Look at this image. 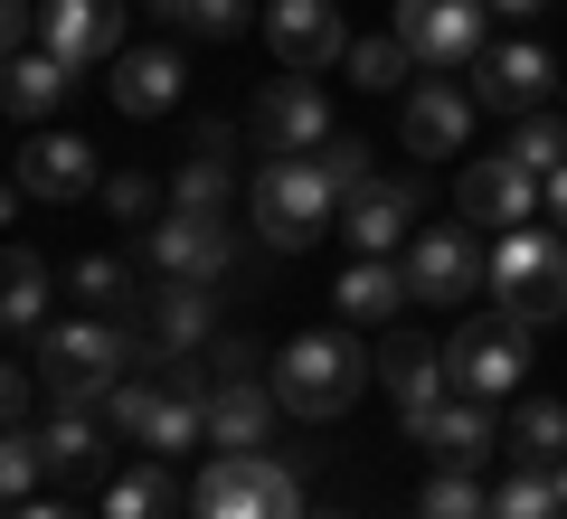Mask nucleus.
Wrapping results in <instances>:
<instances>
[{
  "mask_svg": "<svg viewBox=\"0 0 567 519\" xmlns=\"http://www.w3.org/2000/svg\"><path fill=\"white\" fill-rule=\"evenodd\" d=\"M246 227H256V246H275V256H303V246H322L331 227H341V189L322 180L312 152H265V170L246 180Z\"/></svg>",
  "mask_w": 567,
  "mask_h": 519,
  "instance_id": "obj_1",
  "label": "nucleus"
},
{
  "mask_svg": "<svg viewBox=\"0 0 567 519\" xmlns=\"http://www.w3.org/2000/svg\"><path fill=\"white\" fill-rule=\"evenodd\" d=\"M142 369V340L133 321H104V312H76V321H48L39 331V378H48V406H104L114 378Z\"/></svg>",
  "mask_w": 567,
  "mask_h": 519,
  "instance_id": "obj_2",
  "label": "nucleus"
},
{
  "mask_svg": "<svg viewBox=\"0 0 567 519\" xmlns=\"http://www.w3.org/2000/svg\"><path fill=\"white\" fill-rule=\"evenodd\" d=\"M284 397V416H303V425H331L360 406V387L379 378V360H360V340L350 331H293L284 340V360L265 369Z\"/></svg>",
  "mask_w": 567,
  "mask_h": 519,
  "instance_id": "obj_3",
  "label": "nucleus"
},
{
  "mask_svg": "<svg viewBox=\"0 0 567 519\" xmlns=\"http://www.w3.org/2000/svg\"><path fill=\"white\" fill-rule=\"evenodd\" d=\"M492 302L529 331L567 321V227H511L492 237Z\"/></svg>",
  "mask_w": 567,
  "mask_h": 519,
  "instance_id": "obj_4",
  "label": "nucleus"
},
{
  "mask_svg": "<svg viewBox=\"0 0 567 519\" xmlns=\"http://www.w3.org/2000/svg\"><path fill=\"white\" fill-rule=\"evenodd\" d=\"M189 519H312L303 510V473L275 454H218L189 481Z\"/></svg>",
  "mask_w": 567,
  "mask_h": 519,
  "instance_id": "obj_5",
  "label": "nucleus"
},
{
  "mask_svg": "<svg viewBox=\"0 0 567 519\" xmlns=\"http://www.w3.org/2000/svg\"><path fill=\"white\" fill-rule=\"evenodd\" d=\"M529 321H511V312H483V321H464V331L445 340V369H454V387L464 397H483V406H511V387L529 378Z\"/></svg>",
  "mask_w": 567,
  "mask_h": 519,
  "instance_id": "obj_6",
  "label": "nucleus"
},
{
  "mask_svg": "<svg viewBox=\"0 0 567 519\" xmlns=\"http://www.w3.org/2000/svg\"><path fill=\"white\" fill-rule=\"evenodd\" d=\"M483 20L492 0H398L388 39L416 58V76H454V66H483Z\"/></svg>",
  "mask_w": 567,
  "mask_h": 519,
  "instance_id": "obj_7",
  "label": "nucleus"
},
{
  "mask_svg": "<svg viewBox=\"0 0 567 519\" xmlns=\"http://www.w3.org/2000/svg\"><path fill=\"white\" fill-rule=\"evenodd\" d=\"M406 283H416V302H473L492 283V256H483V227H416L406 237Z\"/></svg>",
  "mask_w": 567,
  "mask_h": 519,
  "instance_id": "obj_8",
  "label": "nucleus"
},
{
  "mask_svg": "<svg viewBox=\"0 0 567 519\" xmlns=\"http://www.w3.org/2000/svg\"><path fill=\"white\" fill-rule=\"evenodd\" d=\"M454 208H464L473 227H492V237H511V227H529L548 208V180L529 170V160H511V152H483V160H464Z\"/></svg>",
  "mask_w": 567,
  "mask_h": 519,
  "instance_id": "obj_9",
  "label": "nucleus"
},
{
  "mask_svg": "<svg viewBox=\"0 0 567 519\" xmlns=\"http://www.w3.org/2000/svg\"><path fill=\"white\" fill-rule=\"evenodd\" d=\"M398 425H406V444H425L435 463H464V473H483V463L502 454V406L464 397V387H454L445 406H398Z\"/></svg>",
  "mask_w": 567,
  "mask_h": 519,
  "instance_id": "obj_10",
  "label": "nucleus"
},
{
  "mask_svg": "<svg viewBox=\"0 0 567 519\" xmlns=\"http://www.w3.org/2000/svg\"><path fill=\"white\" fill-rule=\"evenodd\" d=\"M142 264L152 274H189V283H218L237 264V227L208 218V208H171L162 227H142Z\"/></svg>",
  "mask_w": 567,
  "mask_h": 519,
  "instance_id": "obj_11",
  "label": "nucleus"
},
{
  "mask_svg": "<svg viewBox=\"0 0 567 519\" xmlns=\"http://www.w3.org/2000/svg\"><path fill=\"white\" fill-rule=\"evenodd\" d=\"M208 321H218V302H208V283L189 274H162L152 293H142V369L152 360H189V350H208Z\"/></svg>",
  "mask_w": 567,
  "mask_h": 519,
  "instance_id": "obj_12",
  "label": "nucleus"
},
{
  "mask_svg": "<svg viewBox=\"0 0 567 519\" xmlns=\"http://www.w3.org/2000/svg\"><path fill=\"white\" fill-rule=\"evenodd\" d=\"M256 142H265V152H322V142H331V95H322V76H303V66L265 76V95H256Z\"/></svg>",
  "mask_w": 567,
  "mask_h": 519,
  "instance_id": "obj_13",
  "label": "nucleus"
},
{
  "mask_svg": "<svg viewBox=\"0 0 567 519\" xmlns=\"http://www.w3.org/2000/svg\"><path fill=\"white\" fill-rule=\"evenodd\" d=\"M85 189H104L95 142H85V133H29L20 142V160H10V199H85Z\"/></svg>",
  "mask_w": 567,
  "mask_h": 519,
  "instance_id": "obj_14",
  "label": "nucleus"
},
{
  "mask_svg": "<svg viewBox=\"0 0 567 519\" xmlns=\"http://www.w3.org/2000/svg\"><path fill=\"white\" fill-rule=\"evenodd\" d=\"M39 48L85 66H114L123 58V0H39Z\"/></svg>",
  "mask_w": 567,
  "mask_h": 519,
  "instance_id": "obj_15",
  "label": "nucleus"
},
{
  "mask_svg": "<svg viewBox=\"0 0 567 519\" xmlns=\"http://www.w3.org/2000/svg\"><path fill=\"white\" fill-rule=\"evenodd\" d=\"M265 39H275L284 66H341L350 58V29H341V0H265Z\"/></svg>",
  "mask_w": 567,
  "mask_h": 519,
  "instance_id": "obj_16",
  "label": "nucleus"
},
{
  "mask_svg": "<svg viewBox=\"0 0 567 519\" xmlns=\"http://www.w3.org/2000/svg\"><path fill=\"white\" fill-rule=\"evenodd\" d=\"M416 208H425L416 180H369L360 199H341V237H350V256H398V246L416 237Z\"/></svg>",
  "mask_w": 567,
  "mask_h": 519,
  "instance_id": "obj_17",
  "label": "nucleus"
},
{
  "mask_svg": "<svg viewBox=\"0 0 567 519\" xmlns=\"http://www.w3.org/2000/svg\"><path fill=\"white\" fill-rule=\"evenodd\" d=\"M548 85H558V58H548L539 39L483 48V66H473V104H492V114H529Z\"/></svg>",
  "mask_w": 567,
  "mask_h": 519,
  "instance_id": "obj_18",
  "label": "nucleus"
},
{
  "mask_svg": "<svg viewBox=\"0 0 567 519\" xmlns=\"http://www.w3.org/2000/svg\"><path fill=\"white\" fill-rule=\"evenodd\" d=\"M275 416H284L275 378H218L208 387V444L218 454H265L275 444Z\"/></svg>",
  "mask_w": 567,
  "mask_h": 519,
  "instance_id": "obj_19",
  "label": "nucleus"
},
{
  "mask_svg": "<svg viewBox=\"0 0 567 519\" xmlns=\"http://www.w3.org/2000/svg\"><path fill=\"white\" fill-rule=\"evenodd\" d=\"M398 142L416 160H445V152H464L473 142V95H454L445 76H425L416 95H406V114H398Z\"/></svg>",
  "mask_w": 567,
  "mask_h": 519,
  "instance_id": "obj_20",
  "label": "nucleus"
},
{
  "mask_svg": "<svg viewBox=\"0 0 567 519\" xmlns=\"http://www.w3.org/2000/svg\"><path fill=\"white\" fill-rule=\"evenodd\" d=\"M104 95H114V114H171L181 104V48H123L114 76H104Z\"/></svg>",
  "mask_w": 567,
  "mask_h": 519,
  "instance_id": "obj_21",
  "label": "nucleus"
},
{
  "mask_svg": "<svg viewBox=\"0 0 567 519\" xmlns=\"http://www.w3.org/2000/svg\"><path fill=\"white\" fill-rule=\"evenodd\" d=\"M379 387H388L398 406H445V397H454V369H445V350H435L425 331H398V340L379 350Z\"/></svg>",
  "mask_w": 567,
  "mask_h": 519,
  "instance_id": "obj_22",
  "label": "nucleus"
},
{
  "mask_svg": "<svg viewBox=\"0 0 567 519\" xmlns=\"http://www.w3.org/2000/svg\"><path fill=\"white\" fill-rule=\"evenodd\" d=\"M331 302H341V321L379 331V321H398L406 302H416V283H406V264H388V256H350V274L331 283Z\"/></svg>",
  "mask_w": 567,
  "mask_h": 519,
  "instance_id": "obj_23",
  "label": "nucleus"
},
{
  "mask_svg": "<svg viewBox=\"0 0 567 519\" xmlns=\"http://www.w3.org/2000/svg\"><path fill=\"white\" fill-rule=\"evenodd\" d=\"M237 133L227 123H208L199 142H189V160L171 170V208H208V218H227V189H237Z\"/></svg>",
  "mask_w": 567,
  "mask_h": 519,
  "instance_id": "obj_24",
  "label": "nucleus"
},
{
  "mask_svg": "<svg viewBox=\"0 0 567 519\" xmlns=\"http://www.w3.org/2000/svg\"><path fill=\"white\" fill-rule=\"evenodd\" d=\"M104 406H48L39 416V454H48V481H76V473H95L104 463Z\"/></svg>",
  "mask_w": 567,
  "mask_h": 519,
  "instance_id": "obj_25",
  "label": "nucleus"
},
{
  "mask_svg": "<svg viewBox=\"0 0 567 519\" xmlns=\"http://www.w3.org/2000/svg\"><path fill=\"white\" fill-rule=\"evenodd\" d=\"M66 85H76V66L48 58V48H29V58H10V76H0V104H10L20 123H48L66 104Z\"/></svg>",
  "mask_w": 567,
  "mask_h": 519,
  "instance_id": "obj_26",
  "label": "nucleus"
},
{
  "mask_svg": "<svg viewBox=\"0 0 567 519\" xmlns=\"http://www.w3.org/2000/svg\"><path fill=\"white\" fill-rule=\"evenodd\" d=\"M0 321H10L20 340L48 331V264H39V246H10V256H0Z\"/></svg>",
  "mask_w": 567,
  "mask_h": 519,
  "instance_id": "obj_27",
  "label": "nucleus"
},
{
  "mask_svg": "<svg viewBox=\"0 0 567 519\" xmlns=\"http://www.w3.org/2000/svg\"><path fill=\"white\" fill-rule=\"evenodd\" d=\"M181 481H171V463H133V473L104 481V519H181Z\"/></svg>",
  "mask_w": 567,
  "mask_h": 519,
  "instance_id": "obj_28",
  "label": "nucleus"
},
{
  "mask_svg": "<svg viewBox=\"0 0 567 519\" xmlns=\"http://www.w3.org/2000/svg\"><path fill=\"white\" fill-rule=\"evenodd\" d=\"M66 293H76L85 312H104V321H142V283H133V264H123V256L66 264Z\"/></svg>",
  "mask_w": 567,
  "mask_h": 519,
  "instance_id": "obj_29",
  "label": "nucleus"
},
{
  "mask_svg": "<svg viewBox=\"0 0 567 519\" xmlns=\"http://www.w3.org/2000/svg\"><path fill=\"white\" fill-rule=\"evenodd\" d=\"M502 454L548 473V463L567 454V406H558V397H520V406H511V425H502Z\"/></svg>",
  "mask_w": 567,
  "mask_h": 519,
  "instance_id": "obj_30",
  "label": "nucleus"
},
{
  "mask_svg": "<svg viewBox=\"0 0 567 519\" xmlns=\"http://www.w3.org/2000/svg\"><path fill=\"white\" fill-rule=\"evenodd\" d=\"M416 519H492V491L464 473V463H435L416 491Z\"/></svg>",
  "mask_w": 567,
  "mask_h": 519,
  "instance_id": "obj_31",
  "label": "nucleus"
},
{
  "mask_svg": "<svg viewBox=\"0 0 567 519\" xmlns=\"http://www.w3.org/2000/svg\"><path fill=\"white\" fill-rule=\"evenodd\" d=\"M492 519H567L558 510V481H548L539 463H511L502 491H492Z\"/></svg>",
  "mask_w": 567,
  "mask_h": 519,
  "instance_id": "obj_32",
  "label": "nucleus"
},
{
  "mask_svg": "<svg viewBox=\"0 0 567 519\" xmlns=\"http://www.w3.org/2000/svg\"><path fill=\"white\" fill-rule=\"evenodd\" d=\"M171 29H199V39H237V29H265L256 0H162Z\"/></svg>",
  "mask_w": 567,
  "mask_h": 519,
  "instance_id": "obj_33",
  "label": "nucleus"
},
{
  "mask_svg": "<svg viewBox=\"0 0 567 519\" xmlns=\"http://www.w3.org/2000/svg\"><path fill=\"white\" fill-rule=\"evenodd\" d=\"M511 160H529V170H567V114H520L511 123Z\"/></svg>",
  "mask_w": 567,
  "mask_h": 519,
  "instance_id": "obj_34",
  "label": "nucleus"
},
{
  "mask_svg": "<svg viewBox=\"0 0 567 519\" xmlns=\"http://www.w3.org/2000/svg\"><path fill=\"white\" fill-rule=\"evenodd\" d=\"M39 481H48L39 425H10V444H0V491H10V510H20V500H39Z\"/></svg>",
  "mask_w": 567,
  "mask_h": 519,
  "instance_id": "obj_35",
  "label": "nucleus"
},
{
  "mask_svg": "<svg viewBox=\"0 0 567 519\" xmlns=\"http://www.w3.org/2000/svg\"><path fill=\"white\" fill-rule=\"evenodd\" d=\"M341 66L360 76V95H388V85H406V66H416V58H406L398 39H360V48H350Z\"/></svg>",
  "mask_w": 567,
  "mask_h": 519,
  "instance_id": "obj_36",
  "label": "nucleus"
},
{
  "mask_svg": "<svg viewBox=\"0 0 567 519\" xmlns=\"http://www.w3.org/2000/svg\"><path fill=\"white\" fill-rule=\"evenodd\" d=\"M312 160H322V180L341 189V199H360V189L379 180V170H369V142H350V133H331V142H322Z\"/></svg>",
  "mask_w": 567,
  "mask_h": 519,
  "instance_id": "obj_37",
  "label": "nucleus"
},
{
  "mask_svg": "<svg viewBox=\"0 0 567 519\" xmlns=\"http://www.w3.org/2000/svg\"><path fill=\"white\" fill-rule=\"evenodd\" d=\"M152 397H162V378H114V397H104V425H114V435H133L142 444V425H152Z\"/></svg>",
  "mask_w": 567,
  "mask_h": 519,
  "instance_id": "obj_38",
  "label": "nucleus"
},
{
  "mask_svg": "<svg viewBox=\"0 0 567 519\" xmlns=\"http://www.w3.org/2000/svg\"><path fill=\"white\" fill-rule=\"evenodd\" d=\"M104 208H114L123 227H142L152 208H162V189H152V170H104Z\"/></svg>",
  "mask_w": 567,
  "mask_h": 519,
  "instance_id": "obj_39",
  "label": "nucleus"
},
{
  "mask_svg": "<svg viewBox=\"0 0 567 519\" xmlns=\"http://www.w3.org/2000/svg\"><path fill=\"white\" fill-rule=\"evenodd\" d=\"M29 39H39V0H10V10H0V48L29 58Z\"/></svg>",
  "mask_w": 567,
  "mask_h": 519,
  "instance_id": "obj_40",
  "label": "nucleus"
},
{
  "mask_svg": "<svg viewBox=\"0 0 567 519\" xmlns=\"http://www.w3.org/2000/svg\"><path fill=\"white\" fill-rule=\"evenodd\" d=\"M208 369H218V378H256V350H246V340H218V350H208Z\"/></svg>",
  "mask_w": 567,
  "mask_h": 519,
  "instance_id": "obj_41",
  "label": "nucleus"
},
{
  "mask_svg": "<svg viewBox=\"0 0 567 519\" xmlns=\"http://www.w3.org/2000/svg\"><path fill=\"white\" fill-rule=\"evenodd\" d=\"M10 519H85V510H66V500H20Z\"/></svg>",
  "mask_w": 567,
  "mask_h": 519,
  "instance_id": "obj_42",
  "label": "nucleus"
},
{
  "mask_svg": "<svg viewBox=\"0 0 567 519\" xmlns=\"http://www.w3.org/2000/svg\"><path fill=\"white\" fill-rule=\"evenodd\" d=\"M548 227H567V170H548Z\"/></svg>",
  "mask_w": 567,
  "mask_h": 519,
  "instance_id": "obj_43",
  "label": "nucleus"
},
{
  "mask_svg": "<svg viewBox=\"0 0 567 519\" xmlns=\"http://www.w3.org/2000/svg\"><path fill=\"white\" fill-rule=\"evenodd\" d=\"M492 10H511V20H529V10H548V0H492Z\"/></svg>",
  "mask_w": 567,
  "mask_h": 519,
  "instance_id": "obj_44",
  "label": "nucleus"
},
{
  "mask_svg": "<svg viewBox=\"0 0 567 519\" xmlns=\"http://www.w3.org/2000/svg\"><path fill=\"white\" fill-rule=\"evenodd\" d=\"M548 481H558V510H567V454H558V463H548Z\"/></svg>",
  "mask_w": 567,
  "mask_h": 519,
  "instance_id": "obj_45",
  "label": "nucleus"
},
{
  "mask_svg": "<svg viewBox=\"0 0 567 519\" xmlns=\"http://www.w3.org/2000/svg\"><path fill=\"white\" fill-rule=\"evenodd\" d=\"M312 519H341V510H312Z\"/></svg>",
  "mask_w": 567,
  "mask_h": 519,
  "instance_id": "obj_46",
  "label": "nucleus"
},
{
  "mask_svg": "<svg viewBox=\"0 0 567 519\" xmlns=\"http://www.w3.org/2000/svg\"><path fill=\"white\" fill-rule=\"evenodd\" d=\"M142 10H162V0H142Z\"/></svg>",
  "mask_w": 567,
  "mask_h": 519,
  "instance_id": "obj_47",
  "label": "nucleus"
}]
</instances>
